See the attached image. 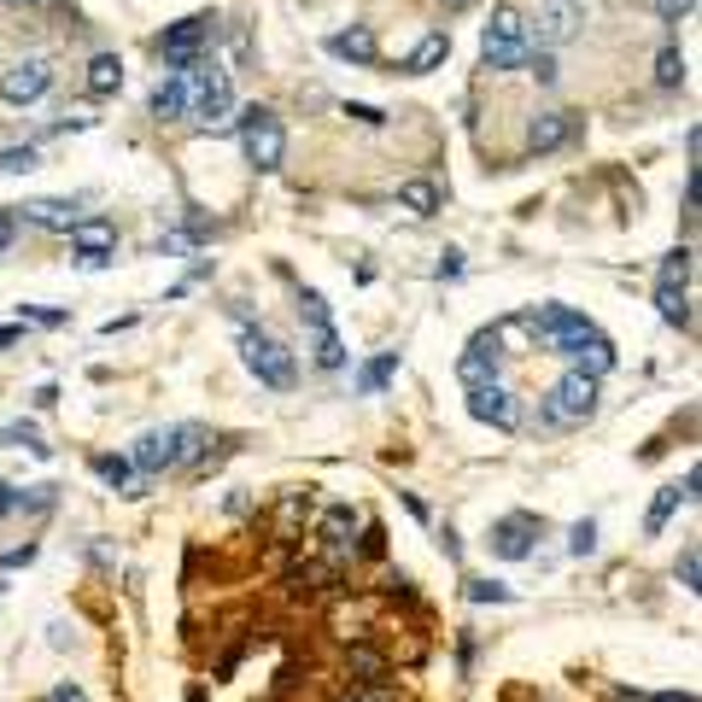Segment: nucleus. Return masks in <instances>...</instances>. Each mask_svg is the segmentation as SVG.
<instances>
[{
    "mask_svg": "<svg viewBox=\"0 0 702 702\" xmlns=\"http://www.w3.org/2000/svg\"><path fill=\"white\" fill-rule=\"evenodd\" d=\"M199 445H205V427L199 422H176V427H153V433H141L135 440V468L141 474H164V468H182V463H194L199 457Z\"/></svg>",
    "mask_w": 702,
    "mask_h": 702,
    "instance_id": "f257e3e1",
    "label": "nucleus"
},
{
    "mask_svg": "<svg viewBox=\"0 0 702 702\" xmlns=\"http://www.w3.org/2000/svg\"><path fill=\"white\" fill-rule=\"evenodd\" d=\"M235 130H240V153H246V164L252 171H281V158H287V130H281V117L270 112V106H246L240 117H235Z\"/></svg>",
    "mask_w": 702,
    "mask_h": 702,
    "instance_id": "f03ea898",
    "label": "nucleus"
},
{
    "mask_svg": "<svg viewBox=\"0 0 702 702\" xmlns=\"http://www.w3.org/2000/svg\"><path fill=\"white\" fill-rule=\"evenodd\" d=\"M240 358H246V369H252V375L270 386V392H287L299 381V363H293V351H287L276 334H264V328H252L246 322L240 328Z\"/></svg>",
    "mask_w": 702,
    "mask_h": 702,
    "instance_id": "7ed1b4c3",
    "label": "nucleus"
},
{
    "mask_svg": "<svg viewBox=\"0 0 702 702\" xmlns=\"http://www.w3.org/2000/svg\"><path fill=\"white\" fill-rule=\"evenodd\" d=\"M527 53H533L527 18L515 12V7H498V12H492V24L481 30V65H486V71H515Z\"/></svg>",
    "mask_w": 702,
    "mask_h": 702,
    "instance_id": "20e7f679",
    "label": "nucleus"
},
{
    "mask_svg": "<svg viewBox=\"0 0 702 702\" xmlns=\"http://www.w3.org/2000/svg\"><path fill=\"white\" fill-rule=\"evenodd\" d=\"M188 106H194V117H205V123H223L235 112V82H229V71L223 65H211V59H194L188 65Z\"/></svg>",
    "mask_w": 702,
    "mask_h": 702,
    "instance_id": "39448f33",
    "label": "nucleus"
},
{
    "mask_svg": "<svg viewBox=\"0 0 702 702\" xmlns=\"http://www.w3.org/2000/svg\"><path fill=\"white\" fill-rule=\"evenodd\" d=\"M591 410H597V381L580 375V369H568L545 399V427H580Z\"/></svg>",
    "mask_w": 702,
    "mask_h": 702,
    "instance_id": "423d86ee",
    "label": "nucleus"
},
{
    "mask_svg": "<svg viewBox=\"0 0 702 702\" xmlns=\"http://www.w3.org/2000/svg\"><path fill=\"white\" fill-rule=\"evenodd\" d=\"M211 35H217V18L211 12H194V18H182V24H171V30L158 35V59L171 71H188L194 59L211 48Z\"/></svg>",
    "mask_w": 702,
    "mask_h": 702,
    "instance_id": "0eeeda50",
    "label": "nucleus"
},
{
    "mask_svg": "<svg viewBox=\"0 0 702 702\" xmlns=\"http://www.w3.org/2000/svg\"><path fill=\"white\" fill-rule=\"evenodd\" d=\"M533 334H545L556 358H568V351L580 345V340H591L597 328H591V317L568 311V304H539V311H533Z\"/></svg>",
    "mask_w": 702,
    "mask_h": 702,
    "instance_id": "6e6552de",
    "label": "nucleus"
},
{
    "mask_svg": "<svg viewBox=\"0 0 702 702\" xmlns=\"http://www.w3.org/2000/svg\"><path fill=\"white\" fill-rule=\"evenodd\" d=\"M586 24V0H545L539 18L527 24V41H539V48H562V41H574Z\"/></svg>",
    "mask_w": 702,
    "mask_h": 702,
    "instance_id": "1a4fd4ad",
    "label": "nucleus"
},
{
    "mask_svg": "<svg viewBox=\"0 0 702 702\" xmlns=\"http://www.w3.org/2000/svg\"><path fill=\"white\" fill-rule=\"evenodd\" d=\"M468 410H474V422H486V427H522V399L504 386V381H486V386H468Z\"/></svg>",
    "mask_w": 702,
    "mask_h": 702,
    "instance_id": "9d476101",
    "label": "nucleus"
},
{
    "mask_svg": "<svg viewBox=\"0 0 702 702\" xmlns=\"http://www.w3.org/2000/svg\"><path fill=\"white\" fill-rule=\"evenodd\" d=\"M48 89H53V65H48V59H18V65L0 76V100H7V106H35Z\"/></svg>",
    "mask_w": 702,
    "mask_h": 702,
    "instance_id": "9b49d317",
    "label": "nucleus"
},
{
    "mask_svg": "<svg viewBox=\"0 0 702 702\" xmlns=\"http://www.w3.org/2000/svg\"><path fill=\"white\" fill-rule=\"evenodd\" d=\"M539 533H545L539 515H504V522L492 527V556H504V562H527Z\"/></svg>",
    "mask_w": 702,
    "mask_h": 702,
    "instance_id": "f8f14e48",
    "label": "nucleus"
},
{
    "mask_svg": "<svg viewBox=\"0 0 702 702\" xmlns=\"http://www.w3.org/2000/svg\"><path fill=\"white\" fill-rule=\"evenodd\" d=\"M112 246H117V223L112 217H82L76 229H71V252L89 264V270L112 264Z\"/></svg>",
    "mask_w": 702,
    "mask_h": 702,
    "instance_id": "ddd939ff",
    "label": "nucleus"
},
{
    "mask_svg": "<svg viewBox=\"0 0 702 702\" xmlns=\"http://www.w3.org/2000/svg\"><path fill=\"white\" fill-rule=\"evenodd\" d=\"M457 375L468 386H486V381H498V328L492 334H474L468 351H463V363H457Z\"/></svg>",
    "mask_w": 702,
    "mask_h": 702,
    "instance_id": "4468645a",
    "label": "nucleus"
},
{
    "mask_svg": "<svg viewBox=\"0 0 702 702\" xmlns=\"http://www.w3.org/2000/svg\"><path fill=\"white\" fill-rule=\"evenodd\" d=\"M18 223H30V229H53V235H71L76 229V205L71 199H35V205H24V211H12Z\"/></svg>",
    "mask_w": 702,
    "mask_h": 702,
    "instance_id": "2eb2a0df",
    "label": "nucleus"
},
{
    "mask_svg": "<svg viewBox=\"0 0 702 702\" xmlns=\"http://www.w3.org/2000/svg\"><path fill=\"white\" fill-rule=\"evenodd\" d=\"M328 53H334V59H351V65H375V59H381V41H375V30H369V24H351V30H340V35H328Z\"/></svg>",
    "mask_w": 702,
    "mask_h": 702,
    "instance_id": "dca6fc26",
    "label": "nucleus"
},
{
    "mask_svg": "<svg viewBox=\"0 0 702 702\" xmlns=\"http://www.w3.org/2000/svg\"><path fill=\"white\" fill-rule=\"evenodd\" d=\"M562 141H574V117L568 112H539L527 123V147L533 153H556Z\"/></svg>",
    "mask_w": 702,
    "mask_h": 702,
    "instance_id": "f3484780",
    "label": "nucleus"
},
{
    "mask_svg": "<svg viewBox=\"0 0 702 702\" xmlns=\"http://www.w3.org/2000/svg\"><path fill=\"white\" fill-rule=\"evenodd\" d=\"M691 498H696V468L685 474V486H662V492H655V504H650V515H644V533H662V527L673 522V509L691 504Z\"/></svg>",
    "mask_w": 702,
    "mask_h": 702,
    "instance_id": "a211bd4d",
    "label": "nucleus"
},
{
    "mask_svg": "<svg viewBox=\"0 0 702 702\" xmlns=\"http://www.w3.org/2000/svg\"><path fill=\"white\" fill-rule=\"evenodd\" d=\"M568 363H574V369H580V375H591V381H603V375H609V369H615V345H609L603 334H591V340H580V345H574V351H568Z\"/></svg>",
    "mask_w": 702,
    "mask_h": 702,
    "instance_id": "6ab92c4d",
    "label": "nucleus"
},
{
    "mask_svg": "<svg viewBox=\"0 0 702 702\" xmlns=\"http://www.w3.org/2000/svg\"><path fill=\"white\" fill-rule=\"evenodd\" d=\"M445 59H451V30H427V35L416 41V53L404 59V71H410V76H427V71H440Z\"/></svg>",
    "mask_w": 702,
    "mask_h": 702,
    "instance_id": "aec40b11",
    "label": "nucleus"
},
{
    "mask_svg": "<svg viewBox=\"0 0 702 702\" xmlns=\"http://www.w3.org/2000/svg\"><path fill=\"white\" fill-rule=\"evenodd\" d=\"M182 112H188V71H171V76L153 89V117L171 123V117H182Z\"/></svg>",
    "mask_w": 702,
    "mask_h": 702,
    "instance_id": "412c9836",
    "label": "nucleus"
},
{
    "mask_svg": "<svg viewBox=\"0 0 702 702\" xmlns=\"http://www.w3.org/2000/svg\"><path fill=\"white\" fill-rule=\"evenodd\" d=\"M351 533H358V509L351 504H334L322 515V545L328 550H351Z\"/></svg>",
    "mask_w": 702,
    "mask_h": 702,
    "instance_id": "4be33fe9",
    "label": "nucleus"
},
{
    "mask_svg": "<svg viewBox=\"0 0 702 702\" xmlns=\"http://www.w3.org/2000/svg\"><path fill=\"white\" fill-rule=\"evenodd\" d=\"M399 205H404L410 217H433V211H440V205H445V194L433 188L427 176H416V182H404V188H399Z\"/></svg>",
    "mask_w": 702,
    "mask_h": 702,
    "instance_id": "5701e85b",
    "label": "nucleus"
},
{
    "mask_svg": "<svg viewBox=\"0 0 702 702\" xmlns=\"http://www.w3.org/2000/svg\"><path fill=\"white\" fill-rule=\"evenodd\" d=\"M123 89V59L117 53H94V65H89V94L94 100H106Z\"/></svg>",
    "mask_w": 702,
    "mask_h": 702,
    "instance_id": "b1692460",
    "label": "nucleus"
},
{
    "mask_svg": "<svg viewBox=\"0 0 702 702\" xmlns=\"http://www.w3.org/2000/svg\"><path fill=\"white\" fill-rule=\"evenodd\" d=\"M655 304H662V322L691 328V299H685V287H655Z\"/></svg>",
    "mask_w": 702,
    "mask_h": 702,
    "instance_id": "393cba45",
    "label": "nucleus"
},
{
    "mask_svg": "<svg viewBox=\"0 0 702 702\" xmlns=\"http://www.w3.org/2000/svg\"><path fill=\"white\" fill-rule=\"evenodd\" d=\"M679 82H685V53L668 41V48L655 53V89H679Z\"/></svg>",
    "mask_w": 702,
    "mask_h": 702,
    "instance_id": "a878e982",
    "label": "nucleus"
},
{
    "mask_svg": "<svg viewBox=\"0 0 702 702\" xmlns=\"http://www.w3.org/2000/svg\"><path fill=\"white\" fill-rule=\"evenodd\" d=\"M392 375H399V351H381V358H375V363H369L363 375H358V392H381Z\"/></svg>",
    "mask_w": 702,
    "mask_h": 702,
    "instance_id": "bb28decb",
    "label": "nucleus"
},
{
    "mask_svg": "<svg viewBox=\"0 0 702 702\" xmlns=\"http://www.w3.org/2000/svg\"><path fill=\"white\" fill-rule=\"evenodd\" d=\"M691 281V246H679V252L662 258V270H655V287H685Z\"/></svg>",
    "mask_w": 702,
    "mask_h": 702,
    "instance_id": "cd10ccee",
    "label": "nucleus"
},
{
    "mask_svg": "<svg viewBox=\"0 0 702 702\" xmlns=\"http://www.w3.org/2000/svg\"><path fill=\"white\" fill-rule=\"evenodd\" d=\"M345 668H351V673H358V679H363V685H381V673H386V662H381V655H375V650H351V655H345Z\"/></svg>",
    "mask_w": 702,
    "mask_h": 702,
    "instance_id": "c85d7f7f",
    "label": "nucleus"
},
{
    "mask_svg": "<svg viewBox=\"0 0 702 702\" xmlns=\"http://www.w3.org/2000/svg\"><path fill=\"white\" fill-rule=\"evenodd\" d=\"M299 317L311 322V328H334V317H328V299L317 293V287H304V293H299Z\"/></svg>",
    "mask_w": 702,
    "mask_h": 702,
    "instance_id": "c756f323",
    "label": "nucleus"
},
{
    "mask_svg": "<svg viewBox=\"0 0 702 702\" xmlns=\"http://www.w3.org/2000/svg\"><path fill=\"white\" fill-rule=\"evenodd\" d=\"M317 363H322V369H340V363H345V345H340L334 328H317Z\"/></svg>",
    "mask_w": 702,
    "mask_h": 702,
    "instance_id": "7c9ffc66",
    "label": "nucleus"
},
{
    "mask_svg": "<svg viewBox=\"0 0 702 702\" xmlns=\"http://www.w3.org/2000/svg\"><path fill=\"white\" fill-rule=\"evenodd\" d=\"M94 474L106 486H130V474H135V463L130 457H94Z\"/></svg>",
    "mask_w": 702,
    "mask_h": 702,
    "instance_id": "2f4dec72",
    "label": "nucleus"
},
{
    "mask_svg": "<svg viewBox=\"0 0 702 702\" xmlns=\"http://www.w3.org/2000/svg\"><path fill=\"white\" fill-rule=\"evenodd\" d=\"M35 147H7V153H0V176H24V171H35Z\"/></svg>",
    "mask_w": 702,
    "mask_h": 702,
    "instance_id": "473e14b6",
    "label": "nucleus"
},
{
    "mask_svg": "<svg viewBox=\"0 0 702 702\" xmlns=\"http://www.w3.org/2000/svg\"><path fill=\"white\" fill-rule=\"evenodd\" d=\"M568 550H574V556H591V550H597V522H574V527H568Z\"/></svg>",
    "mask_w": 702,
    "mask_h": 702,
    "instance_id": "72a5a7b5",
    "label": "nucleus"
},
{
    "mask_svg": "<svg viewBox=\"0 0 702 702\" xmlns=\"http://www.w3.org/2000/svg\"><path fill=\"white\" fill-rule=\"evenodd\" d=\"M468 603H509V586H498V580H468Z\"/></svg>",
    "mask_w": 702,
    "mask_h": 702,
    "instance_id": "f704fd0d",
    "label": "nucleus"
},
{
    "mask_svg": "<svg viewBox=\"0 0 702 702\" xmlns=\"http://www.w3.org/2000/svg\"><path fill=\"white\" fill-rule=\"evenodd\" d=\"M0 445H30V451H48L41 445V433L30 422H18V427H0Z\"/></svg>",
    "mask_w": 702,
    "mask_h": 702,
    "instance_id": "c9c22d12",
    "label": "nucleus"
},
{
    "mask_svg": "<svg viewBox=\"0 0 702 702\" xmlns=\"http://www.w3.org/2000/svg\"><path fill=\"white\" fill-rule=\"evenodd\" d=\"M18 317L35 328H65V311H48V304H18Z\"/></svg>",
    "mask_w": 702,
    "mask_h": 702,
    "instance_id": "e433bc0d",
    "label": "nucleus"
},
{
    "mask_svg": "<svg viewBox=\"0 0 702 702\" xmlns=\"http://www.w3.org/2000/svg\"><path fill=\"white\" fill-rule=\"evenodd\" d=\"M696 580H702V556H696V545H691L685 556H679V586L696 591Z\"/></svg>",
    "mask_w": 702,
    "mask_h": 702,
    "instance_id": "4c0bfd02",
    "label": "nucleus"
},
{
    "mask_svg": "<svg viewBox=\"0 0 702 702\" xmlns=\"http://www.w3.org/2000/svg\"><path fill=\"white\" fill-rule=\"evenodd\" d=\"M527 65H533V76H539V82H545V89H550V82H556V53H550V48H539V53H527Z\"/></svg>",
    "mask_w": 702,
    "mask_h": 702,
    "instance_id": "58836bf2",
    "label": "nucleus"
},
{
    "mask_svg": "<svg viewBox=\"0 0 702 702\" xmlns=\"http://www.w3.org/2000/svg\"><path fill=\"white\" fill-rule=\"evenodd\" d=\"M691 7L696 0H655V18H662V24H679V18H691Z\"/></svg>",
    "mask_w": 702,
    "mask_h": 702,
    "instance_id": "ea45409f",
    "label": "nucleus"
},
{
    "mask_svg": "<svg viewBox=\"0 0 702 702\" xmlns=\"http://www.w3.org/2000/svg\"><path fill=\"white\" fill-rule=\"evenodd\" d=\"M345 117H351V123H369V130H375V123H386L381 106H345Z\"/></svg>",
    "mask_w": 702,
    "mask_h": 702,
    "instance_id": "a19ab883",
    "label": "nucleus"
},
{
    "mask_svg": "<svg viewBox=\"0 0 702 702\" xmlns=\"http://www.w3.org/2000/svg\"><path fill=\"white\" fill-rule=\"evenodd\" d=\"M12 240H18V217H12V211H0V252H7Z\"/></svg>",
    "mask_w": 702,
    "mask_h": 702,
    "instance_id": "79ce46f5",
    "label": "nucleus"
},
{
    "mask_svg": "<svg viewBox=\"0 0 702 702\" xmlns=\"http://www.w3.org/2000/svg\"><path fill=\"white\" fill-rule=\"evenodd\" d=\"M381 550H386V533L369 527V533H363V556H381Z\"/></svg>",
    "mask_w": 702,
    "mask_h": 702,
    "instance_id": "37998d69",
    "label": "nucleus"
},
{
    "mask_svg": "<svg viewBox=\"0 0 702 702\" xmlns=\"http://www.w3.org/2000/svg\"><path fill=\"white\" fill-rule=\"evenodd\" d=\"M0 562H7V568H24V562H35V545H24V550H7Z\"/></svg>",
    "mask_w": 702,
    "mask_h": 702,
    "instance_id": "c03bdc74",
    "label": "nucleus"
},
{
    "mask_svg": "<svg viewBox=\"0 0 702 702\" xmlns=\"http://www.w3.org/2000/svg\"><path fill=\"white\" fill-rule=\"evenodd\" d=\"M12 509H18V492H12L7 481H0V522H7V515H12Z\"/></svg>",
    "mask_w": 702,
    "mask_h": 702,
    "instance_id": "a18cd8bd",
    "label": "nucleus"
},
{
    "mask_svg": "<svg viewBox=\"0 0 702 702\" xmlns=\"http://www.w3.org/2000/svg\"><path fill=\"white\" fill-rule=\"evenodd\" d=\"M48 702H89V696H82V685H59Z\"/></svg>",
    "mask_w": 702,
    "mask_h": 702,
    "instance_id": "49530a36",
    "label": "nucleus"
},
{
    "mask_svg": "<svg viewBox=\"0 0 702 702\" xmlns=\"http://www.w3.org/2000/svg\"><path fill=\"white\" fill-rule=\"evenodd\" d=\"M18 340V328H0V345H12Z\"/></svg>",
    "mask_w": 702,
    "mask_h": 702,
    "instance_id": "de8ad7c7",
    "label": "nucleus"
},
{
    "mask_svg": "<svg viewBox=\"0 0 702 702\" xmlns=\"http://www.w3.org/2000/svg\"><path fill=\"white\" fill-rule=\"evenodd\" d=\"M445 7H468V0H445Z\"/></svg>",
    "mask_w": 702,
    "mask_h": 702,
    "instance_id": "09e8293b",
    "label": "nucleus"
}]
</instances>
